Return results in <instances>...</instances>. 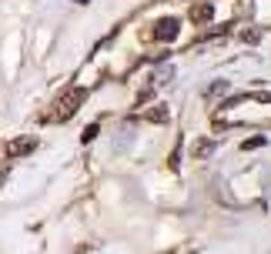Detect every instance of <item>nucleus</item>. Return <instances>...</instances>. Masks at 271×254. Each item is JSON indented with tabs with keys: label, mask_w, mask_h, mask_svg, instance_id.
I'll use <instances>...</instances> for the list:
<instances>
[{
	"label": "nucleus",
	"mask_w": 271,
	"mask_h": 254,
	"mask_svg": "<svg viewBox=\"0 0 271 254\" xmlns=\"http://www.w3.org/2000/svg\"><path fill=\"white\" fill-rule=\"evenodd\" d=\"M215 151H218V144H215V141H194L191 157H211Z\"/></svg>",
	"instance_id": "nucleus-6"
},
{
	"label": "nucleus",
	"mask_w": 271,
	"mask_h": 254,
	"mask_svg": "<svg viewBox=\"0 0 271 254\" xmlns=\"http://www.w3.org/2000/svg\"><path fill=\"white\" fill-rule=\"evenodd\" d=\"M188 17H191V24H211L215 20V4H191V10H188Z\"/></svg>",
	"instance_id": "nucleus-4"
},
{
	"label": "nucleus",
	"mask_w": 271,
	"mask_h": 254,
	"mask_svg": "<svg viewBox=\"0 0 271 254\" xmlns=\"http://www.w3.org/2000/svg\"><path fill=\"white\" fill-rule=\"evenodd\" d=\"M171 80H174V67H161V71L154 74L151 87H161V84H171Z\"/></svg>",
	"instance_id": "nucleus-7"
},
{
	"label": "nucleus",
	"mask_w": 271,
	"mask_h": 254,
	"mask_svg": "<svg viewBox=\"0 0 271 254\" xmlns=\"http://www.w3.org/2000/svg\"><path fill=\"white\" fill-rule=\"evenodd\" d=\"M224 90H228V84H224V80H215V84L207 87V94H224Z\"/></svg>",
	"instance_id": "nucleus-10"
},
{
	"label": "nucleus",
	"mask_w": 271,
	"mask_h": 254,
	"mask_svg": "<svg viewBox=\"0 0 271 254\" xmlns=\"http://www.w3.org/2000/svg\"><path fill=\"white\" fill-rule=\"evenodd\" d=\"M264 144H268V141H264L261 134H258V137H248V141L241 144V151H258V147H264Z\"/></svg>",
	"instance_id": "nucleus-8"
},
{
	"label": "nucleus",
	"mask_w": 271,
	"mask_h": 254,
	"mask_svg": "<svg viewBox=\"0 0 271 254\" xmlns=\"http://www.w3.org/2000/svg\"><path fill=\"white\" fill-rule=\"evenodd\" d=\"M181 34V24H177L174 17H161L158 24H154V30H151V37L154 40H161V44H171V40Z\"/></svg>",
	"instance_id": "nucleus-2"
},
{
	"label": "nucleus",
	"mask_w": 271,
	"mask_h": 254,
	"mask_svg": "<svg viewBox=\"0 0 271 254\" xmlns=\"http://www.w3.org/2000/svg\"><path fill=\"white\" fill-rule=\"evenodd\" d=\"M4 184H7V171H0V187H4Z\"/></svg>",
	"instance_id": "nucleus-11"
},
{
	"label": "nucleus",
	"mask_w": 271,
	"mask_h": 254,
	"mask_svg": "<svg viewBox=\"0 0 271 254\" xmlns=\"http://www.w3.org/2000/svg\"><path fill=\"white\" fill-rule=\"evenodd\" d=\"M84 101H87V90H84V87L67 90V94L54 104V111H50V117H47V120H71L74 114L80 111V104H84Z\"/></svg>",
	"instance_id": "nucleus-1"
},
{
	"label": "nucleus",
	"mask_w": 271,
	"mask_h": 254,
	"mask_svg": "<svg viewBox=\"0 0 271 254\" xmlns=\"http://www.w3.org/2000/svg\"><path fill=\"white\" fill-rule=\"evenodd\" d=\"M37 137L34 134H24V137H14V141H7V157H24V154H34L37 151Z\"/></svg>",
	"instance_id": "nucleus-3"
},
{
	"label": "nucleus",
	"mask_w": 271,
	"mask_h": 254,
	"mask_svg": "<svg viewBox=\"0 0 271 254\" xmlns=\"http://www.w3.org/2000/svg\"><path fill=\"white\" fill-rule=\"evenodd\" d=\"M77 4H87V0H77Z\"/></svg>",
	"instance_id": "nucleus-12"
},
{
	"label": "nucleus",
	"mask_w": 271,
	"mask_h": 254,
	"mask_svg": "<svg viewBox=\"0 0 271 254\" xmlns=\"http://www.w3.org/2000/svg\"><path fill=\"white\" fill-rule=\"evenodd\" d=\"M97 131H101V127H97V124H91L87 131L80 134V141H84V144H91V141H94V137H97Z\"/></svg>",
	"instance_id": "nucleus-9"
},
{
	"label": "nucleus",
	"mask_w": 271,
	"mask_h": 254,
	"mask_svg": "<svg viewBox=\"0 0 271 254\" xmlns=\"http://www.w3.org/2000/svg\"><path fill=\"white\" fill-rule=\"evenodd\" d=\"M141 117L147 120V124H168V120H171V111H168V104H154V107H147Z\"/></svg>",
	"instance_id": "nucleus-5"
}]
</instances>
